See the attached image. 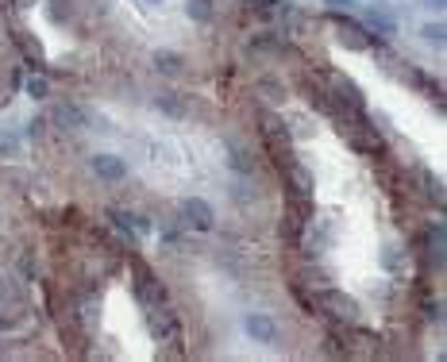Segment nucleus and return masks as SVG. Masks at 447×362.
<instances>
[{
    "mask_svg": "<svg viewBox=\"0 0 447 362\" xmlns=\"http://www.w3.org/2000/svg\"><path fill=\"white\" fill-rule=\"evenodd\" d=\"M51 116H54V123H58V128H66V131H81L85 123H89L85 108H81V104H73V100H58Z\"/></svg>",
    "mask_w": 447,
    "mask_h": 362,
    "instance_id": "obj_1",
    "label": "nucleus"
},
{
    "mask_svg": "<svg viewBox=\"0 0 447 362\" xmlns=\"http://www.w3.org/2000/svg\"><path fill=\"white\" fill-rule=\"evenodd\" d=\"M182 216H185V224H193L197 232H208V227H212V205L208 201H201V197H189V201L182 205Z\"/></svg>",
    "mask_w": 447,
    "mask_h": 362,
    "instance_id": "obj_2",
    "label": "nucleus"
},
{
    "mask_svg": "<svg viewBox=\"0 0 447 362\" xmlns=\"http://www.w3.org/2000/svg\"><path fill=\"white\" fill-rule=\"evenodd\" d=\"M339 43L351 46V51H370L374 46V35H366L363 27L355 20H347V16H339Z\"/></svg>",
    "mask_w": 447,
    "mask_h": 362,
    "instance_id": "obj_3",
    "label": "nucleus"
},
{
    "mask_svg": "<svg viewBox=\"0 0 447 362\" xmlns=\"http://www.w3.org/2000/svg\"><path fill=\"white\" fill-rule=\"evenodd\" d=\"M262 135H266V143H270L274 155L289 150V131H285V123L274 116V112H262Z\"/></svg>",
    "mask_w": 447,
    "mask_h": 362,
    "instance_id": "obj_4",
    "label": "nucleus"
},
{
    "mask_svg": "<svg viewBox=\"0 0 447 362\" xmlns=\"http://www.w3.org/2000/svg\"><path fill=\"white\" fill-rule=\"evenodd\" d=\"M93 174L101 181H123L128 177V162L116 158V155H97L93 158Z\"/></svg>",
    "mask_w": 447,
    "mask_h": 362,
    "instance_id": "obj_5",
    "label": "nucleus"
},
{
    "mask_svg": "<svg viewBox=\"0 0 447 362\" xmlns=\"http://www.w3.org/2000/svg\"><path fill=\"white\" fill-rule=\"evenodd\" d=\"M150 331H155L158 339H174L178 336V320H174V309H158L155 304V312H150Z\"/></svg>",
    "mask_w": 447,
    "mask_h": 362,
    "instance_id": "obj_6",
    "label": "nucleus"
},
{
    "mask_svg": "<svg viewBox=\"0 0 447 362\" xmlns=\"http://www.w3.org/2000/svg\"><path fill=\"white\" fill-rule=\"evenodd\" d=\"M247 331H251V339H259V343L278 339V324H274L270 316H262V312H251V316H247Z\"/></svg>",
    "mask_w": 447,
    "mask_h": 362,
    "instance_id": "obj_7",
    "label": "nucleus"
},
{
    "mask_svg": "<svg viewBox=\"0 0 447 362\" xmlns=\"http://www.w3.org/2000/svg\"><path fill=\"white\" fill-rule=\"evenodd\" d=\"M317 304H328V309H332V316H344V320L355 316V301L344 297L339 289H324V293L317 297Z\"/></svg>",
    "mask_w": 447,
    "mask_h": 362,
    "instance_id": "obj_8",
    "label": "nucleus"
},
{
    "mask_svg": "<svg viewBox=\"0 0 447 362\" xmlns=\"http://www.w3.org/2000/svg\"><path fill=\"white\" fill-rule=\"evenodd\" d=\"M155 108H158V112H166L170 120H182L185 112H189V108H185V100L178 97V93H158V97H155Z\"/></svg>",
    "mask_w": 447,
    "mask_h": 362,
    "instance_id": "obj_9",
    "label": "nucleus"
},
{
    "mask_svg": "<svg viewBox=\"0 0 447 362\" xmlns=\"http://www.w3.org/2000/svg\"><path fill=\"white\" fill-rule=\"evenodd\" d=\"M332 243V224L328 220H312V235H309V254H324V247Z\"/></svg>",
    "mask_w": 447,
    "mask_h": 362,
    "instance_id": "obj_10",
    "label": "nucleus"
},
{
    "mask_svg": "<svg viewBox=\"0 0 447 362\" xmlns=\"http://www.w3.org/2000/svg\"><path fill=\"white\" fill-rule=\"evenodd\" d=\"M332 85H336V97L344 100V108H355V112H363V97H359V89H355V85H351L347 78H336Z\"/></svg>",
    "mask_w": 447,
    "mask_h": 362,
    "instance_id": "obj_11",
    "label": "nucleus"
},
{
    "mask_svg": "<svg viewBox=\"0 0 447 362\" xmlns=\"http://www.w3.org/2000/svg\"><path fill=\"white\" fill-rule=\"evenodd\" d=\"M185 12H189V20H197V24H212L216 8H212V0H185Z\"/></svg>",
    "mask_w": 447,
    "mask_h": 362,
    "instance_id": "obj_12",
    "label": "nucleus"
},
{
    "mask_svg": "<svg viewBox=\"0 0 447 362\" xmlns=\"http://www.w3.org/2000/svg\"><path fill=\"white\" fill-rule=\"evenodd\" d=\"M366 24H370V31H378V35H394V16H386L382 8H370L366 12Z\"/></svg>",
    "mask_w": 447,
    "mask_h": 362,
    "instance_id": "obj_13",
    "label": "nucleus"
},
{
    "mask_svg": "<svg viewBox=\"0 0 447 362\" xmlns=\"http://www.w3.org/2000/svg\"><path fill=\"white\" fill-rule=\"evenodd\" d=\"M155 70H158V73H170V78H174V73H182V54L158 51V54H155Z\"/></svg>",
    "mask_w": 447,
    "mask_h": 362,
    "instance_id": "obj_14",
    "label": "nucleus"
},
{
    "mask_svg": "<svg viewBox=\"0 0 447 362\" xmlns=\"http://www.w3.org/2000/svg\"><path fill=\"white\" fill-rule=\"evenodd\" d=\"M20 285H16L12 278H0V304H20Z\"/></svg>",
    "mask_w": 447,
    "mask_h": 362,
    "instance_id": "obj_15",
    "label": "nucleus"
},
{
    "mask_svg": "<svg viewBox=\"0 0 447 362\" xmlns=\"http://www.w3.org/2000/svg\"><path fill=\"white\" fill-rule=\"evenodd\" d=\"M232 170H240V174H251V170H255V158L247 155L243 147H232Z\"/></svg>",
    "mask_w": 447,
    "mask_h": 362,
    "instance_id": "obj_16",
    "label": "nucleus"
},
{
    "mask_svg": "<svg viewBox=\"0 0 447 362\" xmlns=\"http://www.w3.org/2000/svg\"><path fill=\"white\" fill-rule=\"evenodd\" d=\"M16 43H20V51L27 54V62H39V43H35L27 31H20V35H16Z\"/></svg>",
    "mask_w": 447,
    "mask_h": 362,
    "instance_id": "obj_17",
    "label": "nucleus"
},
{
    "mask_svg": "<svg viewBox=\"0 0 447 362\" xmlns=\"http://www.w3.org/2000/svg\"><path fill=\"white\" fill-rule=\"evenodd\" d=\"M278 39L274 35H251V51H278Z\"/></svg>",
    "mask_w": 447,
    "mask_h": 362,
    "instance_id": "obj_18",
    "label": "nucleus"
},
{
    "mask_svg": "<svg viewBox=\"0 0 447 362\" xmlns=\"http://www.w3.org/2000/svg\"><path fill=\"white\" fill-rule=\"evenodd\" d=\"M46 93H51V85H46V78H31V81H27V97L43 100Z\"/></svg>",
    "mask_w": 447,
    "mask_h": 362,
    "instance_id": "obj_19",
    "label": "nucleus"
},
{
    "mask_svg": "<svg viewBox=\"0 0 447 362\" xmlns=\"http://www.w3.org/2000/svg\"><path fill=\"white\" fill-rule=\"evenodd\" d=\"M16 150H20V139L12 131H0V155H16Z\"/></svg>",
    "mask_w": 447,
    "mask_h": 362,
    "instance_id": "obj_20",
    "label": "nucleus"
},
{
    "mask_svg": "<svg viewBox=\"0 0 447 362\" xmlns=\"http://www.w3.org/2000/svg\"><path fill=\"white\" fill-rule=\"evenodd\" d=\"M421 35H424L428 43L440 46V43H443V24H424V31H421Z\"/></svg>",
    "mask_w": 447,
    "mask_h": 362,
    "instance_id": "obj_21",
    "label": "nucleus"
},
{
    "mask_svg": "<svg viewBox=\"0 0 447 362\" xmlns=\"http://www.w3.org/2000/svg\"><path fill=\"white\" fill-rule=\"evenodd\" d=\"M259 89L266 93V97H285V89H282V85L274 81V78H262V81H259Z\"/></svg>",
    "mask_w": 447,
    "mask_h": 362,
    "instance_id": "obj_22",
    "label": "nucleus"
},
{
    "mask_svg": "<svg viewBox=\"0 0 447 362\" xmlns=\"http://www.w3.org/2000/svg\"><path fill=\"white\" fill-rule=\"evenodd\" d=\"M70 16H73L70 0H54V20H70Z\"/></svg>",
    "mask_w": 447,
    "mask_h": 362,
    "instance_id": "obj_23",
    "label": "nucleus"
},
{
    "mask_svg": "<svg viewBox=\"0 0 447 362\" xmlns=\"http://www.w3.org/2000/svg\"><path fill=\"white\" fill-rule=\"evenodd\" d=\"M428 8H436V12H440V8H443V0H428Z\"/></svg>",
    "mask_w": 447,
    "mask_h": 362,
    "instance_id": "obj_24",
    "label": "nucleus"
},
{
    "mask_svg": "<svg viewBox=\"0 0 447 362\" xmlns=\"http://www.w3.org/2000/svg\"><path fill=\"white\" fill-rule=\"evenodd\" d=\"M16 4H24V8H31V4H35V0H16Z\"/></svg>",
    "mask_w": 447,
    "mask_h": 362,
    "instance_id": "obj_25",
    "label": "nucleus"
},
{
    "mask_svg": "<svg viewBox=\"0 0 447 362\" xmlns=\"http://www.w3.org/2000/svg\"><path fill=\"white\" fill-rule=\"evenodd\" d=\"M332 4H351V0H332Z\"/></svg>",
    "mask_w": 447,
    "mask_h": 362,
    "instance_id": "obj_26",
    "label": "nucleus"
}]
</instances>
